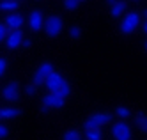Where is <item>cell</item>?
<instances>
[{
    "label": "cell",
    "mask_w": 147,
    "mask_h": 140,
    "mask_svg": "<svg viewBox=\"0 0 147 140\" xmlns=\"http://www.w3.org/2000/svg\"><path fill=\"white\" fill-rule=\"evenodd\" d=\"M140 13H136V11H131V13H126L124 18L121 20V32L124 36H129L133 32L140 27Z\"/></svg>",
    "instance_id": "1"
},
{
    "label": "cell",
    "mask_w": 147,
    "mask_h": 140,
    "mask_svg": "<svg viewBox=\"0 0 147 140\" xmlns=\"http://www.w3.org/2000/svg\"><path fill=\"white\" fill-rule=\"evenodd\" d=\"M45 32L48 37H57L60 32H62V27H64V21H62L60 16H53L51 14L50 18L45 20Z\"/></svg>",
    "instance_id": "2"
},
{
    "label": "cell",
    "mask_w": 147,
    "mask_h": 140,
    "mask_svg": "<svg viewBox=\"0 0 147 140\" xmlns=\"http://www.w3.org/2000/svg\"><path fill=\"white\" fill-rule=\"evenodd\" d=\"M110 114L107 112H98V114H92L89 119L85 121V128L89 130V128H94V130H101L103 126H107L110 122Z\"/></svg>",
    "instance_id": "3"
},
{
    "label": "cell",
    "mask_w": 147,
    "mask_h": 140,
    "mask_svg": "<svg viewBox=\"0 0 147 140\" xmlns=\"http://www.w3.org/2000/svg\"><path fill=\"white\" fill-rule=\"evenodd\" d=\"M112 137L115 140H131V128L126 121H117L112 126Z\"/></svg>",
    "instance_id": "4"
},
{
    "label": "cell",
    "mask_w": 147,
    "mask_h": 140,
    "mask_svg": "<svg viewBox=\"0 0 147 140\" xmlns=\"http://www.w3.org/2000/svg\"><path fill=\"white\" fill-rule=\"evenodd\" d=\"M64 98L59 92H48L43 98V110H53V108H62L64 106Z\"/></svg>",
    "instance_id": "5"
},
{
    "label": "cell",
    "mask_w": 147,
    "mask_h": 140,
    "mask_svg": "<svg viewBox=\"0 0 147 140\" xmlns=\"http://www.w3.org/2000/svg\"><path fill=\"white\" fill-rule=\"evenodd\" d=\"M62 82H64V76H62L60 73H57V71H51L48 76L45 78V82H43V83L46 85V89H48L50 92H57Z\"/></svg>",
    "instance_id": "6"
},
{
    "label": "cell",
    "mask_w": 147,
    "mask_h": 140,
    "mask_svg": "<svg viewBox=\"0 0 147 140\" xmlns=\"http://www.w3.org/2000/svg\"><path fill=\"white\" fill-rule=\"evenodd\" d=\"M4 41L7 43V48L16 50V48L22 46V41H23V32L20 30V28H16V30H9Z\"/></svg>",
    "instance_id": "7"
},
{
    "label": "cell",
    "mask_w": 147,
    "mask_h": 140,
    "mask_svg": "<svg viewBox=\"0 0 147 140\" xmlns=\"http://www.w3.org/2000/svg\"><path fill=\"white\" fill-rule=\"evenodd\" d=\"M51 71H53V66H51L50 62H43V64H41V66L36 69V73H34V85H41Z\"/></svg>",
    "instance_id": "8"
},
{
    "label": "cell",
    "mask_w": 147,
    "mask_h": 140,
    "mask_svg": "<svg viewBox=\"0 0 147 140\" xmlns=\"http://www.w3.org/2000/svg\"><path fill=\"white\" fill-rule=\"evenodd\" d=\"M45 25V18H43V13L41 11H32V13L28 14V27L30 30H34V32H39L41 28H43Z\"/></svg>",
    "instance_id": "9"
},
{
    "label": "cell",
    "mask_w": 147,
    "mask_h": 140,
    "mask_svg": "<svg viewBox=\"0 0 147 140\" xmlns=\"http://www.w3.org/2000/svg\"><path fill=\"white\" fill-rule=\"evenodd\" d=\"M2 96L7 99V101H16L20 98V85L16 82H11L7 83L5 87L2 89Z\"/></svg>",
    "instance_id": "10"
},
{
    "label": "cell",
    "mask_w": 147,
    "mask_h": 140,
    "mask_svg": "<svg viewBox=\"0 0 147 140\" xmlns=\"http://www.w3.org/2000/svg\"><path fill=\"white\" fill-rule=\"evenodd\" d=\"M23 23H25L23 16H20V14H16V13H11V14H7L4 25H5L9 30H16V28H22Z\"/></svg>",
    "instance_id": "11"
},
{
    "label": "cell",
    "mask_w": 147,
    "mask_h": 140,
    "mask_svg": "<svg viewBox=\"0 0 147 140\" xmlns=\"http://www.w3.org/2000/svg\"><path fill=\"white\" fill-rule=\"evenodd\" d=\"M126 7H128L126 2H122V0H115V2L110 5V14L113 18H119V16H122L126 13Z\"/></svg>",
    "instance_id": "12"
},
{
    "label": "cell",
    "mask_w": 147,
    "mask_h": 140,
    "mask_svg": "<svg viewBox=\"0 0 147 140\" xmlns=\"http://www.w3.org/2000/svg\"><path fill=\"white\" fill-rule=\"evenodd\" d=\"M135 122H136V126H138V130H142L144 133H147V114L138 112L136 117H135Z\"/></svg>",
    "instance_id": "13"
},
{
    "label": "cell",
    "mask_w": 147,
    "mask_h": 140,
    "mask_svg": "<svg viewBox=\"0 0 147 140\" xmlns=\"http://www.w3.org/2000/svg\"><path fill=\"white\" fill-rule=\"evenodd\" d=\"M18 7H20L18 0H2V2H0V9H2V11H9V13L16 11Z\"/></svg>",
    "instance_id": "14"
},
{
    "label": "cell",
    "mask_w": 147,
    "mask_h": 140,
    "mask_svg": "<svg viewBox=\"0 0 147 140\" xmlns=\"http://www.w3.org/2000/svg\"><path fill=\"white\" fill-rule=\"evenodd\" d=\"M20 115L18 108H0V119H14Z\"/></svg>",
    "instance_id": "15"
},
{
    "label": "cell",
    "mask_w": 147,
    "mask_h": 140,
    "mask_svg": "<svg viewBox=\"0 0 147 140\" xmlns=\"http://www.w3.org/2000/svg\"><path fill=\"white\" fill-rule=\"evenodd\" d=\"M57 92H59L64 99H66V98H69V96H71V85L64 80V82L60 83V87H59V91H57Z\"/></svg>",
    "instance_id": "16"
},
{
    "label": "cell",
    "mask_w": 147,
    "mask_h": 140,
    "mask_svg": "<svg viewBox=\"0 0 147 140\" xmlns=\"http://www.w3.org/2000/svg\"><path fill=\"white\" fill-rule=\"evenodd\" d=\"M85 138L87 140H101V131L94 130V128H89V130L85 131Z\"/></svg>",
    "instance_id": "17"
},
{
    "label": "cell",
    "mask_w": 147,
    "mask_h": 140,
    "mask_svg": "<svg viewBox=\"0 0 147 140\" xmlns=\"http://www.w3.org/2000/svg\"><path fill=\"white\" fill-rule=\"evenodd\" d=\"M64 140H82V138H80V133L76 130H67L64 133Z\"/></svg>",
    "instance_id": "18"
},
{
    "label": "cell",
    "mask_w": 147,
    "mask_h": 140,
    "mask_svg": "<svg viewBox=\"0 0 147 140\" xmlns=\"http://www.w3.org/2000/svg\"><path fill=\"white\" fill-rule=\"evenodd\" d=\"M69 36H71L73 39H80V37H82V28H80L78 25H73V27L69 28Z\"/></svg>",
    "instance_id": "19"
},
{
    "label": "cell",
    "mask_w": 147,
    "mask_h": 140,
    "mask_svg": "<svg viewBox=\"0 0 147 140\" xmlns=\"http://www.w3.org/2000/svg\"><path fill=\"white\" fill-rule=\"evenodd\" d=\"M115 114H117L121 119H128V117H129V110L126 108V106H119V108L115 110Z\"/></svg>",
    "instance_id": "20"
},
{
    "label": "cell",
    "mask_w": 147,
    "mask_h": 140,
    "mask_svg": "<svg viewBox=\"0 0 147 140\" xmlns=\"http://www.w3.org/2000/svg\"><path fill=\"white\" fill-rule=\"evenodd\" d=\"M78 0H64V7L67 9V11H75L76 7H78Z\"/></svg>",
    "instance_id": "21"
},
{
    "label": "cell",
    "mask_w": 147,
    "mask_h": 140,
    "mask_svg": "<svg viewBox=\"0 0 147 140\" xmlns=\"http://www.w3.org/2000/svg\"><path fill=\"white\" fill-rule=\"evenodd\" d=\"M7 32H9V28L4 25V23H0V43H2L4 39H5V36H7Z\"/></svg>",
    "instance_id": "22"
},
{
    "label": "cell",
    "mask_w": 147,
    "mask_h": 140,
    "mask_svg": "<svg viewBox=\"0 0 147 140\" xmlns=\"http://www.w3.org/2000/svg\"><path fill=\"white\" fill-rule=\"evenodd\" d=\"M5 69H7V60L4 57H0V76L5 73Z\"/></svg>",
    "instance_id": "23"
},
{
    "label": "cell",
    "mask_w": 147,
    "mask_h": 140,
    "mask_svg": "<svg viewBox=\"0 0 147 140\" xmlns=\"http://www.w3.org/2000/svg\"><path fill=\"white\" fill-rule=\"evenodd\" d=\"M36 89H37V85H34V83H32V85H28V87L25 89V92H27L28 96H34V94H36Z\"/></svg>",
    "instance_id": "24"
},
{
    "label": "cell",
    "mask_w": 147,
    "mask_h": 140,
    "mask_svg": "<svg viewBox=\"0 0 147 140\" xmlns=\"http://www.w3.org/2000/svg\"><path fill=\"white\" fill-rule=\"evenodd\" d=\"M5 137H7V126L0 124V140H2V138H5Z\"/></svg>",
    "instance_id": "25"
},
{
    "label": "cell",
    "mask_w": 147,
    "mask_h": 140,
    "mask_svg": "<svg viewBox=\"0 0 147 140\" xmlns=\"http://www.w3.org/2000/svg\"><path fill=\"white\" fill-rule=\"evenodd\" d=\"M22 45H23L25 48H30V46H32V41H30V39H25V37H23V41H22Z\"/></svg>",
    "instance_id": "26"
},
{
    "label": "cell",
    "mask_w": 147,
    "mask_h": 140,
    "mask_svg": "<svg viewBox=\"0 0 147 140\" xmlns=\"http://www.w3.org/2000/svg\"><path fill=\"white\" fill-rule=\"evenodd\" d=\"M142 28H144V34H147V20L144 21V25H142Z\"/></svg>",
    "instance_id": "27"
},
{
    "label": "cell",
    "mask_w": 147,
    "mask_h": 140,
    "mask_svg": "<svg viewBox=\"0 0 147 140\" xmlns=\"http://www.w3.org/2000/svg\"><path fill=\"white\" fill-rule=\"evenodd\" d=\"M113 2H115V0H107V4H108V5H112Z\"/></svg>",
    "instance_id": "28"
},
{
    "label": "cell",
    "mask_w": 147,
    "mask_h": 140,
    "mask_svg": "<svg viewBox=\"0 0 147 140\" xmlns=\"http://www.w3.org/2000/svg\"><path fill=\"white\" fill-rule=\"evenodd\" d=\"M145 18H147V11H145Z\"/></svg>",
    "instance_id": "29"
},
{
    "label": "cell",
    "mask_w": 147,
    "mask_h": 140,
    "mask_svg": "<svg viewBox=\"0 0 147 140\" xmlns=\"http://www.w3.org/2000/svg\"><path fill=\"white\" fill-rule=\"evenodd\" d=\"M145 50H147V43H145Z\"/></svg>",
    "instance_id": "30"
},
{
    "label": "cell",
    "mask_w": 147,
    "mask_h": 140,
    "mask_svg": "<svg viewBox=\"0 0 147 140\" xmlns=\"http://www.w3.org/2000/svg\"><path fill=\"white\" fill-rule=\"evenodd\" d=\"M133 2H138V0H133Z\"/></svg>",
    "instance_id": "31"
},
{
    "label": "cell",
    "mask_w": 147,
    "mask_h": 140,
    "mask_svg": "<svg viewBox=\"0 0 147 140\" xmlns=\"http://www.w3.org/2000/svg\"><path fill=\"white\" fill-rule=\"evenodd\" d=\"M78 2H83V0H78Z\"/></svg>",
    "instance_id": "32"
}]
</instances>
